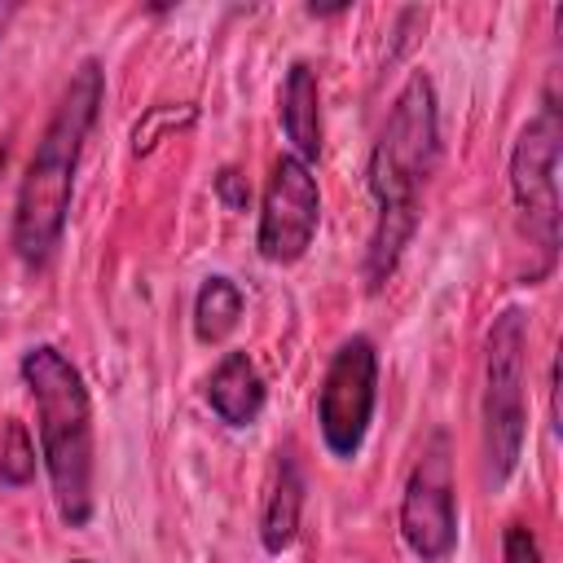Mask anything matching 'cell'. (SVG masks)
<instances>
[{
	"mask_svg": "<svg viewBox=\"0 0 563 563\" xmlns=\"http://www.w3.org/2000/svg\"><path fill=\"white\" fill-rule=\"evenodd\" d=\"M427 70H413L391 97L365 163V189L374 198V229L365 246V290H383L396 273L413 229L422 189L440 163V110Z\"/></svg>",
	"mask_w": 563,
	"mask_h": 563,
	"instance_id": "obj_1",
	"label": "cell"
},
{
	"mask_svg": "<svg viewBox=\"0 0 563 563\" xmlns=\"http://www.w3.org/2000/svg\"><path fill=\"white\" fill-rule=\"evenodd\" d=\"M106 101V70L97 57H84L70 79L62 84V97L26 158V172L18 180V198H13V255L40 273L48 268V260L62 246L66 233V216H70V198H75V172L88 145V132L101 114Z\"/></svg>",
	"mask_w": 563,
	"mask_h": 563,
	"instance_id": "obj_2",
	"label": "cell"
},
{
	"mask_svg": "<svg viewBox=\"0 0 563 563\" xmlns=\"http://www.w3.org/2000/svg\"><path fill=\"white\" fill-rule=\"evenodd\" d=\"M18 374L26 383V396L35 405V431H40V457L48 471V493L57 506V519L66 528H88L97 510L92 475H97V435H92V396L79 374V365L53 347L35 343L22 352Z\"/></svg>",
	"mask_w": 563,
	"mask_h": 563,
	"instance_id": "obj_3",
	"label": "cell"
},
{
	"mask_svg": "<svg viewBox=\"0 0 563 563\" xmlns=\"http://www.w3.org/2000/svg\"><path fill=\"white\" fill-rule=\"evenodd\" d=\"M528 435V308L510 303L484 334V387H479V453L484 484L501 493L519 471Z\"/></svg>",
	"mask_w": 563,
	"mask_h": 563,
	"instance_id": "obj_4",
	"label": "cell"
},
{
	"mask_svg": "<svg viewBox=\"0 0 563 563\" xmlns=\"http://www.w3.org/2000/svg\"><path fill=\"white\" fill-rule=\"evenodd\" d=\"M559 101L554 88H545L541 110L519 128L515 145H510V202L519 216V229L528 238V251L537 255L528 268V286H537L541 277H550L554 260H559Z\"/></svg>",
	"mask_w": 563,
	"mask_h": 563,
	"instance_id": "obj_5",
	"label": "cell"
},
{
	"mask_svg": "<svg viewBox=\"0 0 563 563\" xmlns=\"http://www.w3.org/2000/svg\"><path fill=\"white\" fill-rule=\"evenodd\" d=\"M378 405V347L369 334H347L317 387V431L330 457L352 462L369 435Z\"/></svg>",
	"mask_w": 563,
	"mask_h": 563,
	"instance_id": "obj_6",
	"label": "cell"
},
{
	"mask_svg": "<svg viewBox=\"0 0 563 563\" xmlns=\"http://www.w3.org/2000/svg\"><path fill=\"white\" fill-rule=\"evenodd\" d=\"M400 541L418 563H444L457 550V488H453V449L435 427L405 479L400 493Z\"/></svg>",
	"mask_w": 563,
	"mask_h": 563,
	"instance_id": "obj_7",
	"label": "cell"
},
{
	"mask_svg": "<svg viewBox=\"0 0 563 563\" xmlns=\"http://www.w3.org/2000/svg\"><path fill=\"white\" fill-rule=\"evenodd\" d=\"M321 224V189L303 158L277 154L260 194V224H255V251L260 260L286 268L299 264L317 238Z\"/></svg>",
	"mask_w": 563,
	"mask_h": 563,
	"instance_id": "obj_8",
	"label": "cell"
},
{
	"mask_svg": "<svg viewBox=\"0 0 563 563\" xmlns=\"http://www.w3.org/2000/svg\"><path fill=\"white\" fill-rule=\"evenodd\" d=\"M202 396H207L211 413H216L224 427L242 431V427H255V422H260L264 400H268V383H264L260 365L251 361V352H238V347H233V352H224V356L216 361V369L207 374Z\"/></svg>",
	"mask_w": 563,
	"mask_h": 563,
	"instance_id": "obj_9",
	"label": "cell"
},
{
	"mask_svg": "<svg viewBox=\"0 0 563 563\" xmlns=\"http://www.w3.org/2000/svg\"><path fill=\"white\" fill-rule=\"evenodd\" d=\"M303 497H308V479L303 466L295 457V444L277 449L273 462V479L264 493V510H260V545L264 554H286L299 537V519H303Z\"/></svg>",
	"mask_w": 563,
	"mask_h": 563,
	"instance_id": "obj_10",
	"label": "cell"
},
{
	"mask_svg": "<svg viewBox=\"0 0 563 563\" xmlns=\"http://www.w3.org/2000/svg\"><path fill=\"white\" fill-rule=\"evenodd\" d=\"M277 119L290 141V154L303 158L308 167L321 158V84L312 62H290L282 88H277Z\"/></svg>",
	"mask_w": 563,
	"mask_h": 563,
	"instance_id": "obj_11",
	"label": "cell"
},
{
	"mask_svg": "<svg viewBox=\"0 0 563 563\" xmlns=\"http://www.w3.org/2000/svg\"><path fill=\"white\" fill-rule=\"evenodd\" d=\"M242 312H246V295L233 277H224V273L202 277V286L194 295V339L207 347L224 343L242 325Z\"/></svg>",
	"mask_w": 563,
	"mask_h": 563,
	"instance_id": "obj_12",
	"label": "cell"
},
{
	"mask_svg": "<svg viewBox=\"0 0 563 563\" xmlns=\"http://www.w3.org/2000/svg\"><path fill=\"white\" fill-rule=\"evenodd\" d=\"M35 479V440L26 435V422L4 418L0 431V484L4 488H26Z\"/></svg>",
	"mask_w": 563,
	"mask_h": 563,
	"instance_id": "obj_13",
	"label": "cell"
},
{
	"mask_svg": "<svg viewBox=\"0 0 563 563\" xmlns=\"http://www.w3.org/2000/svg\"><path fill=\"white\" fill-rule=\"evenodd\" d=\"M501 563H545L541 559V545H537V532L528 523H506L501 528Z\"/></svg>",
	"mask_w": 563,
	"mask_h": 563,
	"instance_id": "obj_14",
	"label": "cell"
},
{
	"mask_svg": "<svg viewBox=\"0 0 563 563\" xmlns=\"http://www.w3.org/2000/svg\"><path fill=\"white\" fill-rule=\"evenodd\" d=\"M216 198L224 202V211H246L251 207V185L238 167H220L216 172Z\"/></svg>",
	"mask_w": 563,
	"mask_h": 563,
	"instance_id": "obj_15",
	"label": "cell"
},
{
	"mask_svg": "<svg viewBox=\"0 0 563 563\" xmlns=\"http://www.w3.org/2000/svg\"><path fill=\"white\" fill-rule=\"evenodd\" d=\"M18 9L13 4H0V40H4V26H9V18H13Z\"/></svg>",
	"mask_w": 563,
	"mask_h": 563,
	"instance_id": "obj_16",
	"label": "cell"
},
{
	"mask_svg": "<svg viewBox=\"0 0 563 563\" xmlns=\"http://www.w3.org/2000/svg\"><path fill=\"white\" fill-rule=\"evenodd\" d=\"M70 563H92V559H70Z\"/></svg>",
	"mask_w": 563,
	"mask_h": 563,
	"instance_id": "obj_17",
	"label": "cell"
}]
</instances>
